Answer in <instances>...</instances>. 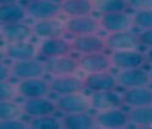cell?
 <instances>
[{
    "label": "cell",
    "instance_id": "obj_39",
    "mask_svg": "<svg viewBox=\"0 0 152 129\" xmlns=\"http://www.w3.org/2000/svg\"><path fill=\"white\" fill-rule=\"evenodd\" d=\"M26 1H28V3H33V1H40V0H26Z\"/></svg>",
    "mask_w": 152,
    "mask_h": 129
},
{
    "label": "cell",
    "instance_id": "obj_34",
    "mask_svg": "<svg viewBox=\"0 0 152 129\" xmlns=\"http://www.w3.org/2000/svg\"><path fill=\"white\" fill-rule=\"evenodd\" d=\"M138 39L140 45H144L146 47H152V28L151 29H144L141 33L138 34Z\"/></svg>",
    "mask_w": 152,
    "mask_h": 129
},
{
    "label": "cell",
    "instance_id": "obj_31",
    "mask_svg": "<svg viewBox=\"0 0 152 129\" xmlns=\"http://www.w3.org/2000/svg\"><path fill=\"white\" fill-rule=\"evenodd\" d=\"M17 93V87H15L9 81H0V101L12 100Z\"/></svg>",
    "mask_w": 152,
    "mask_h": 129
},
{
    "label": "cell",
    "instance_id": "obj_19",
    "mask_svg": "<svg viewBox=\"0 0 152 129\" xmlns=\"http://www.w3.org/2000/svg\"><path fill=\"white\" fill-rule=\"evenodd\" d=\"M0 35L7 42L28 41L33 36V28L23 22L0 24Z\"/></svg>",
    "mask_w": 152,
    "mask_h": 129
},
{
    "label": "cell",
    "instance_id": "obj_40",
    "mask_svg": "<svg viewBox=\"0 0 152 129\" xmlns=\"http://www.w3.org/2000/svg\"><path fill=\"white\" fill-rule=\"evenodd\" d=\"M150 79H151V81H152V70H151V72H150Z\"/></svg>",
    "mask_w": 152,
    "mask_h": 129
},
{
    "label": "cell",
    "instance_id": "obj_33",
    "mask_svg": "<svg viewBox=\"0 0 152 129\" xmlns=\"http://www.w3.org/2000/svg\"><path fill=\"white\" fill-rule=\"evenodd\" d=\"M127 5L137 11L152 9V0H127Z\"/></svg>",
    "mask_w": 152,
    "mask_h": 129
},
{
    "label": "cell",
    "instance_id": "obj_1",
    "mask_svg": "<svg viewBox=\"0 0 152 129\" xmlns=\"http://www.w3.org/2000/svg\"><path fill=\"white\" fill-rule=\"evenodd\" d=\"M10 71H11V76L18 80L41 77L44 72H46L44 62H40L35 58L13 62L10 66Z\"/></svg>",
    "mask_w": 152,
    "mask_h": 129
},
{
    "label": "cell",
    "instance_id": "obj_14",
    "mask_svg": "<svg viewBox=\"0 0 152 129\" xmlns=\"http://www.w3.org/2000/svg\"><path fill=\"white\" fill-rule=\"evenodd\" d=\"M99 24L100 28H103L110 34V33L128 30L133 24V21L132 17L126 11H118V12H110L102 15L99 18Z\"/></svg>",
    "mask_w": 152,
    "mask_h": 129
},
{
    "label": "cell",
    "instance_id": "obj_23",
    "mask_svg": "<svg viewBox=\"0 0 152 129\" xmlns=\"http://www.w3.org/2000/svg\"><path fill=\"white\" fill-rule=\"evenodd\" d=\"M62 128L65 129H92L96 128L94 116L87 112H76V114H65L61 120Z\"/></svg>",
    "mask_w": 152,
    "mask_h": 129
},
{
    "label": "cell",
    "instance_id": "obj_8",
    "mask_svg": "<svg viewBox=\"0 0 152 129\" xmlns=\"http://www.w3.org/2000/svg\"><path fill=\"white\" fill-rule=\"evenodd\" d=\"M94 120H96V125L99 128L117 129V128H123L129 124L128 114L124 112L120 107L99 111V114L94 116Z\"/></svg>",
    "mask_w": 152,
    "mask_h": 129
},
{
    "label": "cell",
    "instance_id": "obj_7",
    "mask_svg": "<svg viewBox=\"0 0 152 129\" xmlns=\"http://www.w3.org/2000/svg\"><path fill=\"white\" fill-rule=\"evenodd\" d=\"M72 48H71L70 41L63 39V36L62 38L42 40L40 46L37 47V54L45 59L68 56V54H70Z\"/></svg>",
    "mask_w": 152,
    "mask_h": 129
},
{
    "label": "cell",
    "instance_id": "obj_32",
    "mask_svg": "<svg viewBox=\"0 0 152 129\" xmlns=\"http://www.w3.org/2000/svg\"><path fill=\"white\" fill-rule=\"evenodd\" d=\"M28 123L21 121L20 118H11L0 121V129H27Z\"/></svg>",
    "mask_w": 152,
    "mask_h": 129
},
{
    "label": "cell",
    "instance_id": "obj_5",
    "mask_svg": "<svg viewBox=\"0 0 152 129\" xmlns=\"http://www.w3.org/2000/svg\"><path fill=\"white\" fill-rule=\"evenodd\" d=\"M82 80H83V89H88L91 92L110 90V89H115L118 86L116 76L112 75L107 70L89 72Z\"/></svg>",
    "mask_w": 152,
    "mask_h": 129
},
{
    "label": "cell",
    "instance_id": "obj_26",
    "mask_svg": "<svg viewBox=\"0 0 152 129\" xmlns=\"http://www.w3.org/2000/svg\"><path fill=\"white\" fill-rule=\"evenodd\" d=\"M129 124L137 127H150L152 125V105L134 106L128 112Z\"/></svg>",
    "mask_w": 152,
    "mask_h": 129
},
{
    "label": "cell",
    "instance_id": "obj_6",
    "mask_svg": "<svg viewBox=\"0 0 152 129\" xmlns=\"http://www.w3.org/2000/svg\"><path fill=\"white\" fill-rule=\"evenodd\" d=\"M27 16L36 21L41 20H53L61 13V6L52 0H40V1L28 3L26 6Z\"/></svg>",
    "mask_w": 152,
    "mask_h": 129
},
{
    "label": "cell",
    "instance_id": "obj_12",
    "mask_svg": "<svg viewBox=\"0 0 152 129\" xmlns=\"http://www.w3.org/2000/svg\"><path fill=\"white\" fill-rule=\"evenodd\" d=\"M72 51H76L81 54H88L94 52H103L106 48L105 39L100 38L97 34H88L74 36L70 41Z\"/></svg>",
    "mask_w": 152,
    "mask_h": 129
},
{
    "label": "cell",
    "instance_id": "obj_3",
    "mask_svg": "<svg viewBox=\"0 0 152 129\" xmlns=\"http://www.w3.org/2000/svg\"><path fill=\"white\" fill-rule=\"evenodd\" d=\"M57 110L64 114H76V112H87L91 109L89 98L79 93H71L65 95H59L56 101Z\"/></svg>",
    "mask_w": 152,
    "mask_h": 129
},
{
    "label": "cell",
    "instance_id": "obj_27",
    "mask_svg": "<svg viewBox=\"0 0 152 129\" xmlns=\"http://www.w3.org/2000/svg\"><path fill=\"white\" fill-rule=\"evenodd\" d=\"M93 11H97L100 15L126 11L128 7L127 0H92Z\"/></svg>",
    "mask_w": 152,
    "mask_h": 129
},
{
    "label": "cell",
    "instance_id": "obj_37",
    "mask_svg": "<svg viewBox=\"0 0 152 129\" xmlns=\"http://www.w3.org/2000/svg\"><path fill=\"white\" fill-rule=\"evenodd\" d=\"M5 58H6V53H5V50H4V48H0V62H3Z\"/></svg>",
    "mask_w": 152,
    "mask_h": 129
},
{
    "label": "cell",
    "instance_id": "obj_9",
    "mask_svg": "<svg viewBox=\"0 0 152 129\" xmlns=\"http://www.w3.org/2000/svg\"><path fill=\"white\" fill-rule=\"evenodd\" d=\"M45 71L51 74L54 76H63V75H71L77 71L79 68V62L72 57L68 56H62V57H54V58H48L44 62Z\"/></svg>",
    "mask_w": 152,
    "mask_h": 129
},
{
    "label": "cell",
    "instance_id": "obj_29",
    "mask_svg": "<svg viewBox=\"0 0 152 129\" xmlns=\"http://www.w3.org/2000/svg\"><path fill=\"white\" fill-rule=\"evenodd\" d=\"M28 128L30 129H59L62 128L61 121H58L52 115L40 116V117H33L29 123Z\"/></svg>",
    "mask_w": 152,
    "mask_h": 129
},
{
    "label": "cell",
    "instance_id": "obj_36",
    "mask_svg": "<svg viewBox=\"0 0 152 129\" xmlns=\"http://www.w3.org/2000/svg\"><path fill=\"white\" fill-rule=\"evenodd\" d=\"M145 59H146V63H148V64L152 65V47L146 52V54H145Z\"/></svg>",
    "mask_w": 152,
    "mask_h": 129
},
{
    "label": "cell",
    "instance_id": "obj_13",
    "mask_svg": "<svg viewBox=\"0 0 152 129\" xmlns=\"http://www.w3.org/2000/svg\"><path fill=\"white\" fill-rule=\"evenodd\" d=\"M50 83V89L52 93L58 95H65L71 93H79L83 89V80L71 75H63L56 76Z\"/></svg>",
    "mask_w": 152,
    "mask_h": 129
},
{
    "label": "cell",
    "instance_id": "obj_4",
    "mask_svg": "<svg viewBox=\"0 0 152 129\" xmlns=\"http://www.w3.org/2000/svg\"><path fill=\"white\" fill-rule=\"evenodd\" d=\"M111 65L116 66L121 70L141 68L145 63V54L137 50H121L113 51L111 54Z\"/></svg>",
    "mask_w": 152,
    "mask_h": 129
},
{
    "label": "cell",
    "instance_id": "obj_28",
    "mask_svg": "<svg viewBox=\"0 0 152 129\" xmlns=\"http://www.w3.org/2000/svg\"><path fill=\"white\" fill-rule=\"evenodd\" d=\"M23 114L22 105L17 104L12 100H1L0 101V121L20 118Z\"/></svg>",
    "mask_w": 152,
    "mask_h": 129
},
{
    "label": "cell",
    "instance_id": "obj_30",
    "mask_svg": "<svg viewBox=\"0 0 152 129\" xmlns=\"http://www.w3.org/2000/svg\"><path fill=\"white\" fill-rule=\"evenodd\" d=\"M132 21H133V24L141 30L151 29L152 28V9L137 11L135 15L132 17Z\"/></svg>",
    "mask_w": 152,
    "mask_h": 129
},
{
    "label": "cell",
    "instance_id": "obj_11",
    "mask_svg": "<svg viewBox=\"0 0 152 129\" xmlns=\"http://www.w3.org/2000/svg\"><path fill=\"white\" fill-rule=\"evenodd\" d=\"M106 48L112 51L121 50H137L140 46L138 34H134L129 30L110 33L105 39Z\"/></svg>",
    "mask_w": 152,
    "mask_h": 129
},
{
    "label": "cell",
    "instance_id": "obj_22",
    "mask_svg": "<svg viewBox=\"0 0 152 129\" xmlns=\"http://www.w3.org/2000/svg\"><path fill=\"white\" fill-rule=\"evenodd\" d=\"M122 100L123 105L130 107L152 105V89L147 88V86L127 88V90L122 94Z\"/></svg>",
    "mask_w": 152,
    "mask_h": 129
},
{
    "label": "cell",
    "instance_id": "obj_2",
    "mask_svg": "<svg viewBox=\"0 0 152 129\" xmlns=\"http://www.w3.org/2000/svg\"><path fill=\"white\" fill-rule=\"evenodd\" d=\"M65 31L74 35H88V34H96L99 28V20L89 16H80V17H69L68 21L64 23Z\"/></svg>",
    "mask_w": 152,
    "mask_h": 129
},
{
    "label": "cell",
    "instance_id": "obj_38",
    "mask_svg": "<svg viewBox=\"0 0 152 129\" xmlns=\"http://www.w3.org/2000/svg\"><path fill=\"white\" fill-rule=\"evenodd\" d=\"M18 0H0V5H5V4H12V3H17Z\"/></svg>",
    "mask_w": 152,
    "mask_h": 129
},
{
    "label": "cell",
    "instance_id": "obj_25",
    "mask_svg": "<svg viewBox=\"0 0 152 129\" xmlns=\"http://www.w3.org/2000/svg\"><path fill=\"white\" fill-rule=\"evenodd\" d=\"M26 16V7L18 5L17 3L0 5V24L22 22Z\"/></svg>",
    "mask_w": 152,
    "mask_h": 129
},
{
    "label": "cell",
    "instance_id": "obj_20",
    "mask_svg": "<svg viewBox=\"0 0 152 129\" xmlns=\"http://www.w3.org/2000/svg\"><path fill=\"white\" fill-rule=\"evenodd\" d=\"M31 28H33V35L41 40L62 38L65 33L64 24H62L59 21H57L56 18L37 21Z\"/></svg>",
    "mask_w": 152,
    "mask_h": 129
},
{
    "label": "cell",
    "instance_id": "obj_35",
    "mask_svg": "<svg viewBox=\"0 0 152 129\" xmlns=\"http://www.w3.org/2000/svg\"><path fill=\"white\" fill-rule=\"evenodd\" d=\"M11 76L10 66L5 65L3 62H0V81H9Z\"/></svg>",
    "mask_w": 152,
    "mask_h": 129
},
{
    "label": "cell",
    "instance_id": "obj_24",
    "mask_svg": "<svg viewBox=\"0 0 152 129\" xmlns=\"http://www.w3.org/2000/svg\"><path fill=\"white\" fill-rule=\"evenodd\" d=\"M59 6L61 12L69 17L89 16L93 12L92 0H63Z\"/></svg>",
    "mask_w": 152,
    "mask_h": 129
},
{
    "label": "cell",
    "instance_id": "obj_10",
    "mask_svg": "<svg viewBox=\"0 0 152 129\" xmlns=\"http://www.w3.org/2000/svg\"><path fill=\"white\" fill-rule=\"evenodd\" d=\"M50 92V83L41 77L21 80V82L17 85V93L26 99L47 97Z\"/></svg>",
    "mask_w": 152,
    "mask_h": 129
},
{
    "label": "cell",
    "instance_id": "obj_18",
    "mask_svg": "<svg viewBox=\"0 0 152 129\" xmlns=\"http://www.w3.org/2000/svg\"><path fill=\"white\" fill-rule=\"evenodd\" d=\"M79 68L86 72H98L106 71L111 66V59L105 52H94L88 54H82L77 59Z\"/></svg>",
    "mask_w": 152,
    "mask_h": 129
},
{
    "label": "cell",
    "instance_id": "obj_17",
    "mask_svg": "<svg viewBox=\"0 0 152 129\" xmlns=\"http://www.w3.org/2000/svg\"><path fill=\"white\" fill-rule=\"evenodd\" d=\"M116 80H117V85L124 88L144 87V86H147L151 81L150 74L141 68L121 70L120 74L116 76Z\"/></svg>",
    "mask_w": 152,
    "mask_h": 129
},
{
    "label": "cell",
    "instance_id": "obj_16",
    "mask_svg": "<svg viewBox=\"0 0 152 129\" xmlns=\"http://www.w3.org/2000/svg\"><path fill=\"white\" fill-rule=\"evenodd\" d=\"M22 109L23 114L30 117H40L53 115L57 111V105L54 101L47 99L46 97H39L26 99V101L22 104Z\"/></svg>",
    "mask_w": 152,
    "mask_h": 129
},
{
    "label": "cell",
    "instance_id": "obj_15",
    "mask_svg": "<svg viewBox=\"0 0 152 129\" xmlns=\"http://www.w3.org/2000/svg\"><path fill=\"white\" fill-rule=\"evenodd\" d=\"M89 101H91V107L98 110V111L116 109L123 105L122 94H120L115 89L93 92V94L89 97Z\"/></svg>",
    "mask_w": 152,
    "mask_h": 129
},
{
    "label": "cell",
    "instance_id": "obj_21",
    "mask_svg": "<svg viewBox=\"0 0 152 129\" xmlns=\"http://www.w3.org/2000/svg\"><path fill=\"white\" fill-rule=\"evenodd\" d=\"M6 58L11 60H24L31 59L37 56V46L33 42L28 41H17V42H7L5 46Z\"/></svg>",
    "mask_w": 152,
    "mask_h": 129
}]
</instances>
